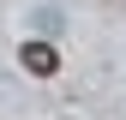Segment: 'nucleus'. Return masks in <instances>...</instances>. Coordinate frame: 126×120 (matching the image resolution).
Masks as SVG:
<instances>
[{
	"mask_svg": "<svg viewBox=\"0 0 126 120\" xmlns=\"http://www.w3.org/2000/svg\"><path fill=\"white\" fill-rule=\"evenodd\" d=\"M24 66H30V78H54V72H60V54L48 48V42H24Z\"/></svg>",
	"mask_w": 126,
	"mask_h": 120,
	"instance_id": "obj_1",
	"label": "nucleus"
}]
</instances>
